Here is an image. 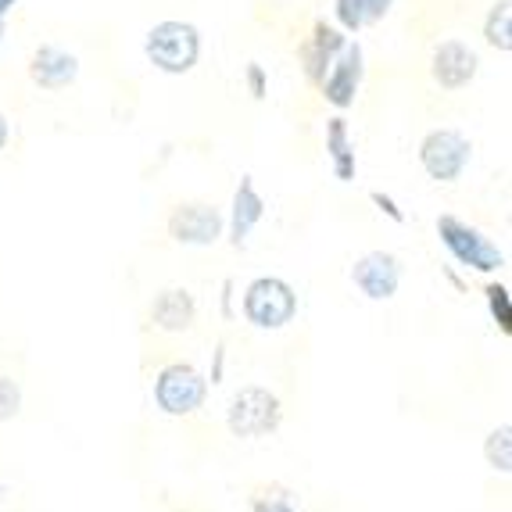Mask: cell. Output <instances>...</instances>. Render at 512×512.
<instances>
[{
    "label": "cell",
    "mask_w": 512,
    "mask_h": 512,
    "mask_svg": "<svg viewBox=\"0 0 512 512\" xmlns=\"http://www.w3.org/2000/svg\"><path fill=\"white\" fill-rule=\"evenodd\" d=\"M484 301H487V312H491V323L509 337L512 333V294H509V287H505V283H487Z\"/></svg>",
    "instance_id": "d6986e66"
},
{
    "label": "cell",
    "mask_w": 512,
    "mask_h": 512,
    "mask_svg": "<svg viewBox=\"0 0 512 512\" xmlns=\"http://www.w3.org/2000/svg\"><path fill=\"white\" fill-rule=\"evenodd\" d=\"M144 58L162 76H187L201 61V29L183 18H162L144 36Z\"/></svg>",
    "instance_id": "6da1fadb"
},
{
    "label": "cell",
    "mask_w": 512,
    "mask_h": 512,
    "mask_svg": "<svg viewBox=\"0 0 512 512\" xmlns=\"http://www.w3.org/2000/svg\"><path fill=\"white\" fill-rule=\"evenodd\" d=\"M208 398V380L190 362H169L154 376V405L165 416H194Z\"/></svg>",
    "instance_id": "8992f818"
},
{
    "label": "cell",
    "mask_w": 512,
    "mask_h": 512,
    "mask_svg": "<svg viewBox=\"0 0 512 512\" xmlns=\"http://www.w3.org/2000/svg\"><path fill=\"white\" fill-rule=\"evenodd\" d=\"M362 79H366V51H362V43L355 40V36H348L344 51L333 58V65L326 69L323 83H319L323 101L337 111H348L351 104H355V97H359Z\"/></svg>",
    "instance_id": "ba28073f"
},
{
    "label": "cell",
    "mask_w": 512,
    "mask_h": 512,
    "mask_svg": "<svg viewBox=\"0 0 512 512\" xmlns=\"http://www.w3.org/2000/svg\"><path fill=\"white\" fill-rule=\"evenodd\" d=\"M240 312L255 330H283L298 316V291L283 276H255L240 294Z\"/></svg>",
    "instance_id": "277c9868"
},
{
    "label": "cell",
    "mask_w": 512,
    "mask_h": 512,
    "mask_svg": "<svg viewBox=\"0 0 512 512\" xmlns=\"http://www.w3.org/2000/svg\"><path fill=\"white\" fill-rule=\"evenodd\" d=\"M165 226H169V237L183 248H212L226 237V215L208 201H187L172 208Z\"/></svg>",
    "instance_id": "52a82bcc"
},
{
    "label": "cell",
    "mask_w": 512,
    "mask_h": 512,
    "mask_svg": "<svg viewBox=\"0 0 512 512\" xmlns=\"http://www.w3.org/2000/svg\"><path fill=\"white\" fill-rule=\"evenodd\" d=\"M15 4L18 0H0V18H8L11 11H15Z\"/></svg>",
    "instance_id": "484cf974"
},
{
    "label": "cell",
    "mask_w": 512,
    "mask_h": 512,
    "mask_svg": "<svg viewBox=\"0 0 512 512\" xmlns=\"http://www.w3.org/2000/svg\"><path fill=\"white\" fill-rule=\"evenodd\" d=\"M8 144H11V119L0 111V151H4Z\"/></svg>",
    "instance_id": "d4e9b609"
},
{
    "label": "cell",
    "mask_w": 512,
    "mask_h": 512,
    "mask_svg": "<svg viewBox=\"0 0 512 512\" xmlns=\"http://www.w3.org/2000/svg\"><path fill=\"white\" fill-rule=\"evenodd\" d=\"M484 43L498 54H512V0H495L484 15Z\"/></svg>",
    "instance_id": "e0dca14e"
},
{
    "label": "cell",
    "mask_w": 512,
    "mask_h": 512,
    "mask_svg": "<svg viewBox=\"0 0 512 512\" xmlns=\"http://www.w3.org/2000/svg\"><path fill=\"white\" fill-rule=\"evenodd\" d=\"M394 4L398 0H333V26H341L348 36H359L362 29L380 26Z\"/></svg>",
    "instance_id": "2e32d148"
},
{
    "label": "cell",
    "mask_w": 512,
    "mask_h": 512,
    "mask_svg": "<svg viewBox=\"0 0 512 512\" xmlns=\"http://www.w3.org/2000/svg\"><path fill=\"white\" fill-rule=\"evenodd\" d=\"M197 319V301L183 287H165L151 301V323L165 333H187Z\"/></svg>",
    "instance_id": "5bb4252c"
},
{
    "label": "cell",
    "mask_w": 512,
    "mask_h": 512,
    "mask_svg": "<svg viewBox=\"0 0 512 512\" xmlns=\"http://www.w3.org/2000/svg\"><path fill=\"white\" fill-rule=\"evenodd\" d=\"M326 154H330V172L337 183H355L359 176V158H355V140L344 111L326 119Z\"/></svg>",
    "instance_id": "9a60e30c"
},
{
    "label": "cell",
    "mask_w": 512,
    "mask_h": 512,
    "mask_svg": "<svg viewBox=\"0 0 512 512\" xmlns=\"http://www.w3.org/2000/svg\"><path fill=\"white\" fill-rule=\"evenodd\" d=\"M222 316H226V319L233 316V283L230 280L222 283Z\"/></svg>",
    "instance_id": "cb8c5ba5"
},
{
    "label": "cell",
    "mask_w": 512,
    "mask_h": 512,
    "mask_svg": "<svg viewBox=\"0 0 512 512\" xmlns=\"http://www.w3.org/2000/svg\"><path fill=\"white\" fill-rule=\"evenodd\" d=\"M437 240L444 244V251L470 273H502L505 269V251L495 240L487 237L480 226L459 219V215H437Z\"/></svg>",
    "instance_id": "7a4b0ae2"
},
{
    "label": "cell",
    "mask_w": 512,
    "mask_h": 512,
    "mask_svg": "<svg viewBox=\"0 0 512 512\" xmlns=\"http://www.w3.org/2000/svg\"><path fill=\"white\" fill-rule=\"evenodd\" d=\"M244 86H248V94L255 101H265L269 97V72L258 65V61H248V69H244Z\"/></svg>",
    "instance_id": "44dd1931"
},
{
    "label": "cell",
    "mask_w": 512,
    "mask_h": 512,
    "mask_svg": "<svg viewBox=\"0 0 512 512\" xmlns=\"http://www.w3.org/2000/svg\"><path fill=\"white\" fill-rule=\"evenodd\" d=\"M416 158H419V169L427 172V180L444 183V187H452L466 176L473 162V140L466 133L452 126H437L430 133H423L416 147Z\"/></svg>",
    "instance_id": "3957f363"
},
{
    "label": "cell",
    "mask_w": 512,
    "mask_h": 512,
    "mask_svg": "<svg viewBox=\"0 0 512 512\" xmlns=\"http://www.w3.org/2000/svg\"><path fill=\"white\" fill-rule=\"evenodd\" d=\"M251 512H298V505H294V498L287 491H273V495L255 498Z\"/></svg>",
    "instance_id": "7402d4cb"
},
{
    "label": "cell",
    "mask_w": 512,
    "mask_h": 512,
    "mask_svg": "<svg viewBox=\"0 0 512 512\" xmlns=\"http://www.w3.org/2000/svg\"><path fill=\"white\" fill-rule=\"evenodd\" d=\"M344 43H348V33L341 26H333L326 18H319L316 26H312V36L301 43V72L312 86L323 83L326 69L333 65V58L344 51Z\"/></svg>",
    "instance_id": "7c38bea8"
},
{
    "label": "cell",
    "mask_w": 512,
    "mask_h": 512,
    "mask_svg": "<svg viewBox=\"0 0 512 512\" xmlns=\"http://www.w3.org/2000/svg\"><path fill=\"white\" fill-rule=\"evenodd\" d=\"M79 69L83 65H79L76 54L58 47V43H40L33 51V58H29V79H33V86L47 90V94L69 90L79 79Z\"/></svg>",
    "instance_id": "8fae6325"
},
{
    "label": "cell",
    "mask_w": 512,
    "mask_h": 512,
    "mask_svg": "<svg viewBox=\"0 0 512 512\" xmlns=\"http://www.w3.org/2000/svg\"><path fill=\"white\" fill-rule=\"evenodd\" d=\"M262 219H265V197L258 194L251 176H240L230 201V215H226V233H230L233 248H248V237L255 233V226Z\"/></svg>",
    "instance_id": "4fadbf2b"
},
{
    "label": "cell",
    "mask_w": 512,
    "mask_h": 512,
    "mask_svg": "<svg viewBox=\"0 0 512 512\" xmlns=\"http://www.w3.org/2000/svg\"><path fill=\"white\" fill-rule=\"evenodd\" d=\"M480 72V54L477 47H470L466 40H441L430 51V79L434 86H441L444 94H459L477 79Z\"/></svg>",
    "instance_id": "9c48e42d"
},
{
    "label": "cell",
    "mask_w": 512,
    "mask_h": 512,
    "mask_svg": "<svg viewBox=\"0 0 512 512\" xmlns=\"http://www.w3.org/2000/svg\"><path fill=\"white\" fill-rule=\"evenodd\" d=\"M484 459L491 470L498 473H512V427L502 423L498 430H491L484 441Z\"/></svg>",
    "instance_id": "ac0fdd59"
},
{
    "label": "cell",
    "mask_w": 512,
    "mask_h": 512,
    "mask_svg": "<svg viewBox=\"0 0 512 512\" xmlns=\"http://www.w3.org/2000/svg\"><path fill=\"white\" fill-rule=\"evenodd\" d=\"M369 201H373V205H376V212L387 215V219H391V222H398V226H402V222H405L402 205H398V201H394L391 194H384V190H369Z\"/></svg>",
    "instance_id": "603a6c76"
},
{
    "label": "cell",
    "mask_w": 512,
    "mask_h": 512,
    "mask_svg": "<svg viewBox=\"0 0 512 512\" xmlns=\"http://www.w3.org/2000/svg\"><path fill=\"white\" fill-rule=\"evenodd\" d=\"M22 412V387L11 376H0V423H8Z\"/></svg>",
    "instance_id": "ffe728a7"
},
{
    "label": "cell",
    "mask_w": 512,
    "mask_h": 512,
    "mask_svg": "<svg viewBox=\"0 0 512 512\" xmlns=\"http://www.w3.org/2000/svg\"><path fill=\"white\" fill-rule=\"evenodd\" d=\"M402 258L391 251H366L351 265V283L366 301H391L402 287Z\"/></svg>",
    "instance_id": "30bf717a"
},
{
    "label": "cell",
    "mask_w": 512,
    "mask_h": 512,
    "mask_svg": "<svg viewBox=\"0 0 512 512\" xmlns=\"http://www.w3.org/2000/svg\"><path fill=\"white\" fill-rule=\"evenodd\" d=\"M280 423H283V405L265 387H244V391L233 394L230 409H226V427H230L233 437H244V441L276 434Z\"/></svg>",
    "instance_id": "5b68a950"
}]
</instances>
